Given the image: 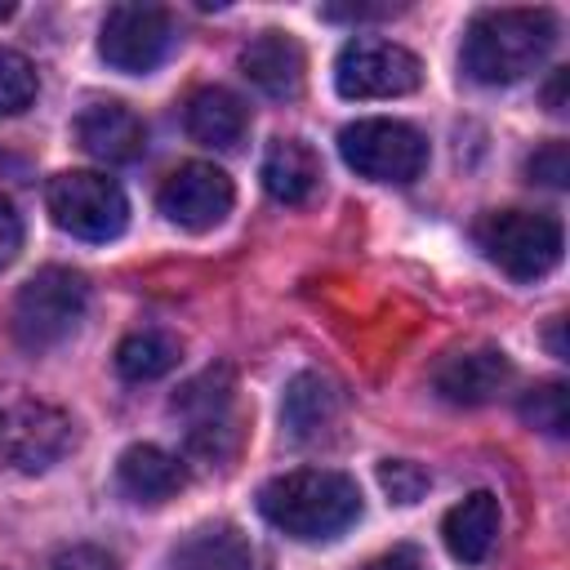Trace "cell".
I'll return each mask as SVG.
<instances>
[{
  "mask_svg": "<svg viewBox=\"0 0 570 570\" xmlns=\"http://www.w3.org/2000/svg\"><path fill=\"white\" fill-rule=\"evenodd\" d=\"M258 512L267 525L298 543H330L365 512L361 485L334 468H298L258 485Z\"/></svg>",
  "mask_w": 570,
  "mask_h": 570,
  "instance_id": "6da1fadb",
  "label": "cell"
},
{
  "mask_svg": "<svg viewBox=\"0 0 570 570\" xmlns=\"http://www.w3.org/2000/svg\"><path fill=\"white\" fill-rule=\"evenodd\" d=\"M557 18L548 9H481L463 31V76L476 85H517L548 62Z\"/></svg>",
  "mask_w": 570,
  "mask_h": 570,
  "instance_id": "7a4b0ae2",
  "label": "cell"
},
{
  "mask_svg": "<svg viewBox=\"0 0 570 570\" xmlns=\"http://www.w3.org/2000/svg\"><path fill=\"white\" fill-rule=\"evenodd\" d=\"M183 423L187 454L218 468L240 450L245 436V414H240V387L232 365H209L196 379H187L169 405Z\"/></svg>",
  "mask_w": 570,
  "mask_h": 570,
  "instance_id": "3957f363",
  "label": "cell"
},
{
  "mask_svg": "<svg viewBox=\"0 0 570 570\" xmlns=\"http://www.w3.org/2000/svg\"><path fill=\"white\" fill-rule=\"evenodd\" d=\"M472 240L512 281H543L566 249L561 223L539 209H490L476 218Z\"/></svg>",
  "mask_w": 570,
  "mask_h": 570,
  "instance_id": "277c9868",
  "label": "cell"
},
{
  "mask_svg": "<svg viewBox=\"0 0 570 570\" xmlns=\"http://www.w3.org/2000/svg\"><path fill=\"white\" fill-rule=\"evenodd\" d=\"M76 441L67 410L31 396L27 387H0V463L18 472L53 468Z\"/></svg>",
  "mask_w": 570,
  "mask_h": 570,
  "instance_id": "5b68a950",
  "label": "cell"
},
{
  "mask_svg": "<svg viewBox=\"0 0 570 570\" xmlns=\"http://www.w3.org/2000/svg\"><path fill=\"white\" fill-rule=\"evenodd\" d=\"M89 307V281L71 267H40L13 298V338L27 352L58 347Z\"/></svg>",
  "mask_w": 570,
  "mask_h": 570,
  "instance_id": "8992f818",
  "label": "cell"
},
{
  "mask_svg": "<svg viewBox=\"0 0 570 570\" xmlns=\"http://www.w3.org/2000/svg\"><path fill=\"white\" fill-rule=\"evenodd\" d=\"M338 156L370 183H414L428 169V138L392 116H365L338 129Z\"/></svg>",
  "mask_w": 570,
  "mask_h": 570,
  "instance_id": "52a82bcc",
  "label": "cell"
},
{
  "mask_svg": "<svg viewBox=\"0 0 570 570\" xmlns=\"http://www.w3.org/2000/svg\"><path fill=\"white\" fill-rule=\"evenodd\" d=\"M49 218L76 240H116L129 223V200L116 178L94 169H62L45 187Z\"/></svg>",
  "mask_w": 570,
  "mask_h": 570,
  "instance_id": "ba28073f",
  "label": "cell"
},
{
  "mask_svg": "<svg viewBox=\"0 0 570 570\" xmlns=\"http://www.w3.org/2000/svg\"><path fill=\"white\" fill-rule=\"evenodd\" d=\"M423 85V62L396 45V40H379V36H356L338 49L334 62V89L352 102H370V98H401L414 94Z\"/></svg>",
  "mask_w": 570,
  "mask_h": 570,
  "instance_id": "9c48e42d",
  "label": "cell"
},
{
  "mask_svg": "<svg viewBox=\"0 0 570 570\" xmlns=\"http://www.w3.org/2000/svg\"><path fill=\"white\" fill-rule=\"evenodd\" d=\"M174 49V18L160 4H116L102 18L98 31V53L107 67L125 76H147L156 71Z\"/></svg>",
  "mask_w": 570,
  "mask_h": 570,
  "instance_id": "30bf717a",
  "label": "cell"
},
{
  "mask_svg": "<svg viewBox=\"0 0 570 570\" xmlns=\"http://www.w3.org/2000/svg\"><path fill=\"white\" fill-rule=\"evenodd\" d=\"M232 200H236L232 178H227L218 165H209V160H187V165H178V169L160 183V191H156L160 214H165L174 227H183V232H209V227H218V223L232 214Z\"/></svg>",
  "mask_w": 570,
  "mask_h": 570,
  "instance_id": "8fae6325",
  "label": "cell"
},
{
  "mask_svg": "<svg viewBox=\"0 0 570 570\" xmlns=\"http://www.w3.org/2000/svg\"><path fill=\"white\" fill-rule=\"evenodd\" d=\"M428 383L450 405H485L512 383V361L499 347H454L436 356Z\"/></svg>",
  "mask_w": 570,
  "mask_h": 570,
  "instance_id": "7c38bea8",
  "label": "cell"
},
{
  "mask_svg": "<svg viewBox=\"0 0 570 570\" xmlns=\"http://www.w3.org/2000/svg\"><path fill=\"white\" fill-rule=\"evenodd\" d=\"M76 142L85 156L102 160V165H129L142 156L147 147V125L138 120V111H129L125 102L107 98V102H89L76 116Z\"/></svg>",
  "mask_w": 570,
  "mask_h": 570,
  "instance_id": "4fadbf2b",
  "label": "cell"
},
{
  "mask_svg": "<svg viewBox=\"0 0 570 570\" xmlns=\"http://www.w3.org/2000/svg\"><path fill=\"white\" fill-rule=\"evenodd\" d=\"M169 570H267L263 548L232 521H205L178 539Z\"/></svg>",
  "mask_w": 570,
  "mask_h": 570,
  "instance_id": "5bb4252c",
  "label": "cell"
},
{
  "mask_svg": "<svg viewBox=\"0 0 570 570\" xmlns=\"http://www.w3.org/2000/svg\"><path fill=\"white\" fill-rule=\"evenodd\" d=\"M240 76L267 98H298L307 76L303 45L289 31H258L240 49Z\"/></svg>",
  "mask_w": 570,
  "mask_h": 570,
  "instance_id": "9a60e30c",
  "label": "cell"
},
{
  "mask_svg": "<svg viewBox=\"0 0 570 570\" xmlns=\"http://www.w3.org/2000/svg\"><path fill=\"white\" fill-rule=\"evenodd\" d=\"M183 125H187L191 142H200L209 151H236L249 134V107L240 94H232L223 85H205L187 98Z\"/></svg>",
  "mask_w": 570,
  "mask_h": 570,
  "instance_id": "2e32d148",
  "label": "cell"
},
{
  "mask_svg": "<svg viewBox=\"0 0 570 570\" xmlns=\"http://www.w3.org/2000/svg\"><path fill=\"white\" fill-rule=\"evenodd\" d=\"M116 485H120L125 499L156 508V503L174 499V494L187 485V463H183L178 454H169V450L142 441V445H129V450L116 459Z\"/></svg>",
  "mask_w": 570,
  "mask_h": 570,
  "instance_id": "e0dca14e",
  "label": "cell"
},
{
  "mask_svg": "<svg viewBox=\"0 0 570 570\" xmlns=\"http://www.w3.org/2000/svg\"><path fill=\"white\" fill-rule=\"evenodd\" d=\"M499 525H503L499 499L490 490H476L441 517V539L459 566H481V561H490V552L499 543Z\"/></svg>",
  "mask_w": 570,
  "mask_h": 570,
  "instance_id": "ac0fdd59",
  "label": "cell"
},
{
  "mask_svg": "<svg viewBox=\"0 0 570 570\" xmlns=\"http://www.w3.org/2000/svg\"><path fill=\"white\" fill-rule=\"evenodd\" d=\"M258 178L272 200L281 205H307L321 191V156L303 138H272L258 165Z\"/></svg>",
  "mask_w": 570,
  "mask_h": 570,
  "instance_id": "d6986e66",
  "label": "cell"
},
{
  "mask_svg": "<svg viewBox=\"0 0 570 570\" xmlns=\"http://www.w3.org/2000/svg\"><path fill=\"white\" fill-rule=\"evenodd\" d=\"M338 410H343L338 383L316 374V370H307V374L289 379L285 401H281V423H285V432L294 441H312V436H321L338 419Z\"/></svg>",
  "mask_w": 570,
  "mask_h": 570,
  "instance_id": "ffe728a7",
  "label": "cell"
},
{
  "mask_svg": "<svg viewBox=\"0 0 570 570\" xmlns=\"http://www.w3.org/2000/svg\"><path fill=\"white\" fill-rule=\"evenodd\" d=\"M178 356H183V338L160 325H147V330H134L120 338L116 370L129 383H151V379H165L178 365Z\"/></svg>",
  "mask_w": 570,
  "mask_h": 570,
  "instance_id": "44dd1931",
  "label": "cell"
},
{
  "mask_svg": "<svg viewBox=\"0 0 570 570\" xmlns=\"http://www.w3.org/2000/svg\"><path fill=\"white\" fill-rule=\"evenodd\" d=\"M521 423L543 432V436H566L570 428V396H566V383L561 379H548V383H534L530 392H521V405H517Z\"/></svg>",
  "mask_w": 570,
  "mask_h": 570,
  "instance_id": "7402d4cb",
  "label": "cell"
},
{
  "mask_svg": "<svg viewBox=\"0 0 570 570\" xmlns=\"http://www.w3.org/2000/svg\"><path fill=\"white\" fill-rule=\"evenodd\" d=\"M36 94H40V80H36L31 58L0 45V116L27 111L36 102Z\"/></svg>",
  "mask_w": 570,
  "mask_h": 570,
  "instance_id": "603a6c76",
  "label": "cell"
},
{
  "mask_svg": "<svg viewBox=\"0 0 570 570\" xmlns=\"http://www.w3.org/2000/svg\"><path fill=\"white\" fill-rule=\"evenodd\" d=\"M379 485H383V494H387L392 503H419V499L428 494L432 476H428V468H419L414 459H383V463H379Z\"/></svg>",
  "mask_w": 570,
  "mask_h": 570,
  "instance_id": "cb8c5ba5",
  "label": "cell"
},
{
  "mask_svg": "<svg viewBox=\"0 0 570 570\" xmlns=\"http://www.w3.org/2000/svg\"><path fill=\"white\" fill-rule=\"evenodd\" d=\"M530 183H543V187H566L570 183V147L566 142H543L530 160Z\"/></svg>",
  "mask_w": 570,
  "mask_h": 570,
  "instance_id": "d4e9b609",
  "label": "cell"
},
{
  "mask_svg": "<svg viewBox=\"0 0 570 570\" xmlns=\"http://www.w3.org/2000/svg\"><path fill=\"white\" fill-rule=\"evenodd\" d=\"M49 570H120V566H116V557H111L107 548L71 543V548H62V552L53 557V566H49Z\"/></svg>",
  "mask_w": 570,
  "mask_h": 570,
  "instance_id": "484cf974",
  "label": "cell"
},
{
  "mask_svg": "<svg viewBox=\"0 0 570 570\" xmlns=\"http://www.w3.org/2000/svg\"><path fill=\"white\" fill-rule=\"evenodd\" d=\"M18 249H22V218L9 205V196H0V272L18 258Z\"/></svg>",
  "mask_w": 570,
  "mask_h": 570,
  "instance_id": "4316f807",
  "label": "cell"
},
{
  "mask_svg": "<svg viewBox=\"0 0 570 570\" xmlns=\"http://www.w3.org/2000/svg\"><path fill=\"white\" fill-rule=\"evenodd\" d=\"M361 570H428V561H423V552H419V548L401 543V548H392V552H383V557L365 561Z\"/></svg>",
  "mask_w": 570,
  "mask_h": 570,
  "instance_id": "83f0119b",
  "label": "cell"
},
{
  "mask_svg": "<svg viewBox=\"0 0 570 570\" xmlns=\"http://www.w3.org/2000/svg\"><path fill=\"white\" fill-rule=\"evenodd\" d=\"M321 13H325V18L361 22V18H387V13H396V4H325Z\"/></svg>",
  "mask_w": 570,
  "mask_h": 570,
  "instance_id": "f1b7e54d",
  "label": "cell"
},
{
  "mask_svg": "<svg viewBox=\"0 0 570 570\" xmlns=\"http://www.w3.org/2000/svg\"><path fill=\"white\" fill-rule=\"evenodd\" d=\"M543 98H548V111H566V71H552V80H548V89H543Z\"/></svg>",
  "mask_w": 570,
  "mask_h": 570,
  "instance_id": "f546056e",
  "label": "cell"
},
{
  "mask_svg": "<svg viewBox=\"0 0 570 570\" xmlns=\"http://www.w3.org/2000/svg\"><path fill=\"white\" fill-rule=\"evenodd\" d=\"M561 316H552V330H548V347H552V356H566V343H561Z\"/></svg>",
  "mask_w": 570,
  "mask_h": 570,
  "instance_id": "4dcf8cb0",
  "label": "cell"
},
{
  "mask_svg": "<svg viewBox=\"0 0 570 570\" xmlns=\"http://www.w3.org/2000/svg\"><path fill=\"white\" fill-rule=\"evenodd\" d=\"M9 13H13V4H0V22H4V18H9Z\"/></svg>",
  "mask_w": 570,
  "mask_h": 570,
  "instance_id": "1f68e13d",
  "label": "cell"
}]
</instances>
